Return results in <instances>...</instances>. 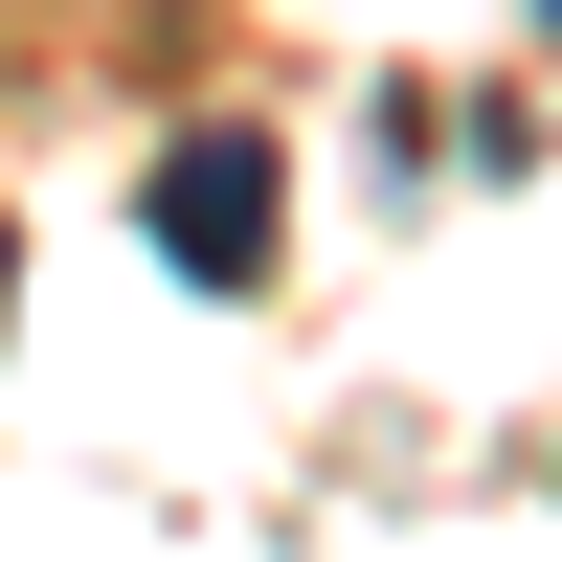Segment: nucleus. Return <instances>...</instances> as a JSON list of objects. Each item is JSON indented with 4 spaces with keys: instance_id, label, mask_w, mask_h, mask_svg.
I'll return each mask as SVG.
<instances>
[{
    "instance_id": "f257e3e1",
    "label": "nucleus",
    "mask_w": 562,
    "mask_h": 562,
    "mask_svg": "<svg viewBox=\"0 0 562 562\" xmlns=\"http://www.w3.org/2000/svg\"><path fill=\"white\" fill-rule=\"evenodd\" d=\"M135 225H158V270H180V293H270V248H293V158H270L248 113H203V135H158Z\"/></svg>"
},
{
    "instance_id": "f03ea898",
    "label": "nucleus",
    "mask_w": 562,
    "mask_h": 562,
    "mask_svg": "<svg viewBox=\"0 0 562 562\" xmlns=\"http://www.w3.org/2000/svg\"><path fill=\"white\" fill-rule=\"evenodd\" d=\"M0 293H23V225H0Z\"/></svg>"
},
{
    "instance_id": "7ed1b4c3",
    "label": "nucleus",
    "mask_w": 562,
    "mask_h": 562,
    "mask_svg": "<svg viewBox=\"0 0 562 562\" xmlns=\"http://www.w3.org/2000/svg\"><path fill=\"white\" fill-rule=\"evenodd\" d=\"M540 23H562V0H540Z\"/></svg>"
}]
</instances>
